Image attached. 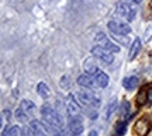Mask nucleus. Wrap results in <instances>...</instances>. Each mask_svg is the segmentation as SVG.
Instances as JSON below:
<instances>
[{"label": "nucleus", "mask_w": 152, "mask_h": 136, "mask_svg": "<svg viewBox=\"0 0 152 136\" xmlns=\"http://www.w3.org/2000/svg\"><path fill=\"white\" fill-rule=\"evenodd\" d=\"M41 115H42V119L45 124H48L49 126H54V128H64V118L61 116L56 111H55L49 104H44L41 107Z\"/></svg>", "instance_id": "f257e3e1"}, {"label": "nucleus", "mask_w": 152, "mask_h": 136, "mask_svg": "<svg viewBox=\"0 0 152 136\" xmlns=\"http://www.w3.org/2000/svg\"><path fill=\"white\" fill-rule=\"evenodd\" d=\"M76 98L79 100V103L87 107H93V108H97L100 105V98L97 95H94L92 93V90H83V91H77L76 93Z\"/></svg>", "instance_id": "f03ea898"}, {"label": "nucleus", "mask_w": 152, "mask_h": 136, "mask_svg": "<svg viewBox=\"0 0 152 136\" xmlns=\"http://www.w3.org/2000/svg\"><path fill=\"white\" fill-rule=\"evenodd\" d=\"M110 33L113 35H128L131 33V27L127 24V22L123 21H117V20H111L107 24Z\"/></svg>", "instance_id": "7ed1b4c3"}, {"label": "nucleus", "mask_w": 152, "mask_h": 136, "mask_svg": "<svg viewBox=\"0 0 152 136\" xmlns=\"http://www.w3.org/2000/svg\"><path fill=\"white\" fill-rule=\"evenodd\" d=\"M115 9H117V14L125 18L127 21H132L137 16V10L134 7H131L128 3H120V4H117Z\"/></svg>", "instance_id": "20e7f679"}, {"label": "nucleus", "mask_w": 152, "mask_h": 136, "mask_svg": "<svg viewBox=\"0 0 152 136\" xmlns=\"http://www.w3.org/2000/svg\"><path fill=\"white\" fill-rule=\"evenodd\" d=\"M96 42H97L102 48H104V49H107V51H110L111 54H117L120 51V48H118V45H115V44H113L111 41H110L109 38H107V35L106 34H103V33H99L97 35H96Z\"/></svg>", "instance_id": "39448f33"}, {"label": "nucleus", "mask_w": 152, "mask_h": 136, "mask_svg": "<svg viewBox=\"0 0 152 136\" xmlns=\"http://www.w3.org/2000/svg\"><path fill=\"white\" fill-rule=\"evenodd\" d=\"M92 55L94 56V58L103 60L104 63H111V62L114 60L113 54H111L110 51H107V49L102 48L100 45H97V46H93V48H92Z\"/></svg>", "instance_id": "423d86ee"}, {"label": "nucleus", "mask_w": 152, "mask_h": 136, "mask_svg": "<svg viewBox=\"0 0 152 136\" xmlns=\"http://www.w3.org/2000/svg\"><path fill=\"white\" fill-rule=\"evenodd\" d=\"M69 131L73 136H80L83 132V124L79 115H73L69 118Z\"/></svg>", "instance_id": "0eeeda50"}, {"label": "nucleus", "mask_w": 152, "mask_h": 136, "mask_svg": "<svg viewBox=\"0 0 152 136\" xmlns=\"http://www.w3.org/2000/svg\"><path fill=\"white\" fill-rule=\"evenodd\" d=\"M151 131V122L147 118H141L140 121H137V124L134 125V132L138 136H145L148 135V132Z\"/></svg>", "instance_id": "6e6552de"}, {"label": "nucleus", "mask_w": 152, "mask_h": 136, "mask_svg": "<svg viewBox=\"0 0 152 136\" xmlns=\"http://www.w3.org/2000/svg\"><path fill=\"white\" fill-rule=\"evenodd\" d=\"M30 129L33 132V136H48V131L45 125L37 119H33L30 122Z\"/></svg>", "instance_id": "1a4fd4ad"}, {"label": "nucleus", "mask_w": 152, "mask_h": 136, "mask_svg": "<svg viewBox=\"0 0 152 136\" xmlns=\"http://www.w3.org/2000/svg\"><path fill=\"white\" fill-rule=\"evenodd\" d=\"M66 109H68V112H69L71 116L79 115V112H80V107H79L77 101L75 100V95H73V94H69V97L66 100Z\"/></svg>", "instance_id": "9d476101"}, {"label": "nucleus", "mask_w": 152, "mask_h": 136, "mask_svg": "<svg viewBox=\"0 0 152 136\" xmlns=\"http://www.w3.org/2000/svg\"><path fill=\"white\" fill-rule=\"evenodd\" d=\"M76 82H77V84H80L82 87H86L89 90H94V87H97L92 75H80Z\"/></svg>", "instance_id": "9b49d317"}, {"label": "nucleus", "mask_w": 152, "mask_h": 136, "mask_svg": "<svg viewBox=\"0 0 152 136\" xmlns=\"http://www.w3.org/2000/svg\"><path fill=\"white\" fill-rule=\"evenodd\" d=\"M93 79H94V83H96V86L100 88H104L107 87V84H109V76L102 70H97L94 75H93Z\"/></svg>", "instance_id": "f8f14e48"}, {"label": "nucleus", "mask_w": 152, "mask_h": 136, "mask_svg": "<svg viewBox=\"0 0 152 136\" xmlns=\"http://www.w3.org/2000/svg\"><path fill=\"white\" fill-rule=\"evenodd\" d=\"M140 51H141V39L135 38V39H134V42H132V45H131L130 54H128V59H130V60L135 59V56L140 54Z\"/></svg>", "instance_id": "ddd939ff"}, {"label": "nucleus", "mask_w": 152, "mask_h": 136, "mask_svg": "<svg viewBox=\"0 0 152 136\" xmlns=\"http://www.w3.org/2000/svg\"><path fill=\"white\" fill-rule=\"evenodd\" d=\"M20 108H21L24 112H27L28 115H33L34 112H35L37 107H35V104H34L33 101H30V100H23L21 103H20Z\"/></svg>", "instance_id": "4468645a"}, {"label": "nucleus", "mask_w": 152, "mask_h": 136, "mask_svg": "<svg viewBox=\"0 0 152 136\" xmlns=\"http://www.w3.org/2000/svg\"><path fill=\"white\" fill-rule=\"evenodd\" d=\"M37 93H38V95L39 97H42L44 100H47V98L51 95V90L48 88V86L45 84V83H38V86H37Z\"/></svg>", "instance_id": "2eb2a0df"}, {"label": "nucleus", "mask_w": 152, "mask_h": 136, "mask_svg": "<svg viewBox=\"0 0 152 136\" xmlns=\"http://www.w3.org/2000/svg\"><path fill=\"white\" fill-rule=\"evenodd\" d=\"M137 84H138V77H135V76L125 77L124 80H123V86H124V88H127V90H132V88H135Z\"/></svg>", "instance_id": "dca6fc26"}, {"label": "nucleus", "mask_w": 152, "mask_h": 136, "mask_svg": "<svg viewBox=\"0 0 152 136\" xmlns=\"http://www.w3.org/2000/svg\"><path fill=\"white\" fill-rule=\"evenodd\" d=\"M85 70H86L87 75H92L93 76V75L99 70V67L96 66V63H94L93 59H87V60H85Z\"/></svg>", "instance_id": "f3484780"}, {"label": "nucleus", "mask_w": 152, "mask_h": 136, "mask_svg": "<svg viewBox=\"0 0 152 136\" xmlns=\"http://www.w3.org/2000/svg\"><path fill=\"white\" fill-rule=\"evenodd\" d=\"M137 103H138V105H144L145 103H148V98H147V87H144L141 91L138 93V95H137Z\"/></svg>", "instance_id": "a211bd4d"}, {"label": "nucleus", "mask_w": 152, "mask_h": 136, "mask_svg": "<svg viewBox=\"0 0 152 136\" xmlns=\"http://www.w3.org/2000/svg\"><path fill=\"white\" fill-rule=\"evenodd\" d=\"M20 132L21 131L18 126H11V128H7L1 136H20Z\"/></svg>", "instance_id": "6ab92c4d"}, {"label": "nucleus", "mask_w": 152, "mask_h": 136, "mask_svg": "<svg viewBox=\"0 0 152 136\" xmlns=\"http://www.w3.org/2000/svg\"><path fill=\"white\" fill-rule=\"evenodd\" d=\"M28 116L30 115L27 114V112H24L20 107L17 108V111H16V118H17V121H20V122H27L28 121Z\"/></svg>", "instance_id": "aec40b11"}, {"label": "nucleus", "mask_w": 152, "mask_h": 136, "mask_svg": "<svg viewBox=\"0 0 152 136\" xmlns=\"http://www.w3.org/2000/svg\"><path fill=\"white\" fill-rule=\"evenodd\" d=\"M125 129H127V122H118L117 126H115V133L117 135H124L125 133Z\"/></svg>", "instance_id": "412c9836"}, {"label": "nucleus", "mask_w": 152, "mask_h": 136, "mask_svg": "<svg viewBox=\"0 0 152 136\" xmlns=\"http://www.w3.org/2000/svg\"><path fill=\"white\" fill-rule=\"evenodd\" d=\"M115 107H117V101L114 100L113 103L109 105V108H107V112H106V119H109V118H110V115L113 114V111L115 109Z\"/></svg>", "instance_id": "4be33fe9"}, {"label": "nucleus", "mask_w": 152, "mask_h": 136, "mask_svg": "<svg viewBox=\"0 0 152 136\" xmlns=\"http://www.w3.org/2000/svg\"><path fill=\"white\" fill-rule=\"evenodd\" d=\"M128 111H130V104L124 101V103L121 104V116H124V115L128 114Z\"/></svg>", "instance_id": "5701e85b"}, {"label": "nucleus", "mask_w": 152, "mask_h": 136, "mask_svg": "<svg viewBox=\"0 0 152 136\" xmlns=\"http://www.w3.org/2000/svg\"><path fill=\"white\" fill-rule=\"evenodd\" d=\"M151 38H152V25H149V27L147 28V31H145L144 41H145V42H148V41H151Z\"/></svg>", "instance_id": "b1692460"}, {"label": "nucleus", "mask_w": 152, "mask_h": 136, "mask_svg": "<svg viewBox=\"0 0 152 136\" xmlns=\"http://www.w3.org/2000/svg\"><path fill=\"white\" fill-rule=\"evenodd\" d=\"M147 98H148V104H152V84L147 86Z\"/></svg>", "instance_id": "393cba45"}, {"label": "nucleus", "mask_w": 152, "mask_h": 136, "mask_svg": "<svg viewBox=\"0 0 152 136\" xmlns=\"http://www.w3.org/2000/svg\"><path fill=\"white\" fill-rule=\"evenodd\" d=\"M121 1H125V3H127V1H132V3H135V4H140L142 0H121Z\"/></svg>", "instance_id": "a878e982"}, {"label": "nucleus", "mask_w": 152, "mask_h": 136, "mask_svg": "<svg viewBox=\"0 0 152 136\" xmlns=\"http://www.w3.org/2000/svg\"><path fill=\"white\" fill-rule=\"evenodd\" d=\"M87 136H97V132H96V131H90Z\"/></svg>", "instance_id": "bb28decb"}, {"label": "nucleus", "mask_w": 152, "mask_h": 136, "mask_svg": "<svg viewBox=\"0 0 152 136\" xmlns=\"http://www.w3.org/2000/svg\"><path fill=\"white\" fill-rule=\"evenodd\" d=\"M1 125H3V121H1V118H0V129H1Z\"/></svg>", "instance_id": "cd10ccee"}]
</instances>
